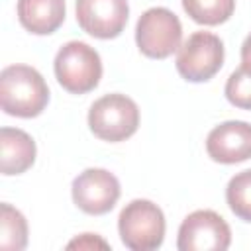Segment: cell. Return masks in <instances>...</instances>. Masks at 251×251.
Masks as SVG:
<instances>
[{"instance_id":"4","label":"cell","mask_w":251,"mask_h":251,"mask_svg":"<svg viewBox=\"0 0 251 251\" xmlns=\"http://www.w3.org/2000/svg\"><path fill=\"white\" fill-rule=\"evenodd\" d=\"M88 126L90 131L102 141H124L139 127V108L126 94H106L90 106Z\"/></svg>"},{"instance_id":"9","label":"cell","mask_w":251,"mask_h":251,"mask_svg":"<svg viewBox=\"0 0 251 251\" xmlns=\"http://www.w3.org/2000/svg\"><path fill=\"white\" fill-rule=\"evenodd\" d=\"M129 16L127 0H76V22L92 37H118Z\"/></svg>"},{"instance_id":"15","label":"cell","mask_w":251,"mask_h":251,"mask_svg":"<svg viewBox=\"0 0 251 251\" xmlns=\"http://www.w3.org/2000/svg\"><path fill=\"white\" fill-rule=\"evenodd\" d=\"M229 210L243 222H251V169L233 175L226 188Z\"/></svg>"},{"instance_id":"2","label":"cell","mask_w":251,"mask_h":251,"mask_svg":"<svg viewBox=\"0 0 251 251\" xmlns=\"http://www.w3.org/2000/svg\"><path fill=\"white\" fill-rule=\"evenodd\" d=\"M55 76L71 94L94 90L102 78V61L94 47L84 41H69L55 55Z\"/></svg>"},{"instance_id":"14","label":"cell","mask_w":251,"mask_h":251,"mask_svg":"<svg viewBox=\"0 0 251 251\" xmlns=\"http://www.w3.org/2000/svg\"><path fill=\"white\" fill-rule=\"evenodd\" d=\"M184 12L202 25H218L231 18L235 0H182Z\"/></svg>"},{"instance_id":"17","label":"cell","mask_w":251,"mask_h":251,"mask_svg":"<svg viewBox=\"0 0 251 251\" xmlns=\"http://www.w3.org/2000/svg\"><path fill=\"white\" fill-rule=\"evenodd\" d=\"M67 247H69V249H73V247H78V249H92V247H102V249H108V243H106L104 239H100V237L92 235V233H82L80 237L73 239V241H71Z\"/></svg>"},{"instance_id":"11","label":"cell","mask_w":251,"mask_h":251,"mask_svg":"<svg viewBox=\"0 0 251 251\" xmlns=\"http://www.w3.org/2000/svg\"><path fill=\"white\" fill-rule=\"evenodd\" d=\"M35 161V141L18 127L0 129V169L2 175H22Z\"/></svg>"},{"instance_id":"10","label":"cell","mask_w":251,"mask_h":251,"mask_svg":"<svg viewBox=\"0 0 251 251\" xmlns=\"http://www.w3.org/2000/svg\"><path fill=\"white\" fill-rule=\"evenodd\" d=\"M206 151L212 161L224 165L251 159V124L229 120L216 126L206 137Z\"/></svg>"},{"instance_id":"16","label":"cell","mask_w":251,"mask_h":251,"mask_svg":"<svg viewBox=\"0 0 251 251\" xmlns=\"http://www.w3.org/2000/svg\"><path fill=\"white\" fill-rule=\"evenodd\" d=\"M224 92L235 108L251 110V63H241L229 75Z\"/></svg>"},{"instance_id":"6","label":"cell","mask_w":251,"mask_h":251,"mask_svg":"<svg viewBox=\"0 0 251 251\" xmlns=\"http://www.w3.org/2000/svg\"><path fill=\"white\" fill-rule=\"evenodd\" d=\"M224 65V43L210 31H194L176 53V71L190 82L210 80Z\"/></svg>"},{"instance_id":"3","label":"cell","mask_w":251,"mask_h":251,"mask_svg":"<svg viewBox=\"0 0 251 251\" xmlns=\"http://www.w3.org/2000/svg\"><path fill=\"white\" fill-rule=\"evenodd\" d=\"M118 229L124 245L131 251H153L165 239L163 210L151 200L137 198L126 204L118 218Z\"/></svg>"},{"instance_id":"13","label":"cell","mask_w":251,"mask_h":251,"mask_svg":"<svg viewBox=\"0 0 251 251\" xmlns=\"http://www.w3.org/2000/svg\"><path fill=\"white\" fill-rule=\"evenodd\" d=\"M27 245V222L20 210L10 204L0 206V247L20 251Z\"/></svg>"},{"instance_id":"8","label":"cell","mask_w":251,"mask_h":251,"mask_svg":"<svg viewBox=\"0 0 251 251\" xmlns=\"http://www.w3.org/2000/svg\"><path fill=\"white\" fill-rule=\"evenodd\" d=\"M73 202L90 216L108 214L120 198V182L106 169L82 171L71 186Z\"/></svg>"},{"instance_id":"7","label":"cell","mask_w":251,"mask_h":251,"mask_svg":"<svg viewBox=\"0 0 251 251\" xmlns=\"http://www.w3.org/2000/svg\"><path fill=\"white\" fill-rule=\"evenodd\" d=\"M229 243L231 229L214 210H196L178 227L176 247L180 251H226Z\"/></svg>"},{"instance_id":"18","label":"cell","mask_w":251,"mask_h":251,"mask_svg":"<svg viewBox=\"0 0 251 251\" xmlns=\"http://www.w3.org/2000/svg\"><path fill=\"white\" fill-rule=\"evenodd\" d=\"M241 61L243 63H251V33L245 37V41L241 45Z\"/></svg>"},{"instance_id":"1","label":"cell","mask_w":251,"mask_h":251,"mask_svg":"<svg viewBox=\"0 0 251 251\" xmlns=\"http://www.w3.org/2000/svg\"><path fill=\"white\" fill-rule=\"evenodd\" d=\"M49 102L45 78L29 65H10L0 73V106L18 118L39 116Z\"/></svg>"},{"instance_id":"12","label":"cell","mask_w":251,"mask_h":251,"mask_svg":"<svg viewBox=\"0 0 251 251\" xmlns=\"http://www.w3.org/2000/svg\"><path fill=\"white\" fill-rule=\"evenodd\" d=\"M65 0H18V20L35 35L57 31L65 22Z\"/></svg>"},{"instance_id":"5","label":"cell","mask_w":251,"mask_h":251,"mask_svg":"<svg viewBox=\"0 0 251 251\" xmlns=\"http://www.w3.org/2000/svg\"><path fill=\"white\" fill-rule=\"evenodd\" d=\"M182 39V25L176 14L167 8H149L141 14L135 25V43L145 57L167 59Z\"/></svg>"}]
</instances>
